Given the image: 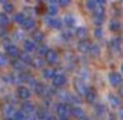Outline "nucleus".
Masks as SVG:
<instances>
[{
  "label": "nucleus",
  "mask_w": 123,
  "mask_h": 120,
  "mask_svg": "<svg viewBox=\"0 0 123 120\" xmlns=\"http://www.w3.org/2000/svg\"><path fill=\"white\" fill-rule=\"evenodd\" d=\"M73 86H74V90H75V92H77L78 95L85 96L86 91H87V87H86L85 82H83L82 79H80V78H74V80H73Z\"/></svg>",
  "instance_id": "f257e3e1"
},
{
  "label": "nucleus",
  "mask_w": 123,
  "mask_h": 120,
  "mask_svg": "<svg viewBox=\"0 0 123 120\" xmlns=\"http://www.w3.org/2000/svg\"><path fill=\"white\" fill-rule=\"evenodd\" d=\"M56 112H57V115H58L61 119H66L68 115H70V108H69L68 104L60 103L58 106H57V108H56Z\"/></svg>",
  "instance_id": "f03ea898"
},
{
  "label": "nucleus",
  "mask_w": 123,
  "mask_h": 120,
  "mask_svg": "<svg viewBox=\"0 0 123 120\" xmlns=\"http://www.w3.org/2000/svg\"><path fill=\"white\" fill-rule=\"evenodd\" d=\"M109 82L112 87H117V86H119L120 83H122V75H120L119 73H115V71L110 73L109 74Z\"/></svg>",
  "instance_id": "7ed1b4c3"
},
{
  "label": "nucleus",
  "mask_w": 123,
  "mask_h": 120,
  "mask_svg": "<svg viewBox=\"0 0 123 120\" xmlns=\"http://www.w3.org/2000/svg\"><path fill=\"white\" fill-rule=\"evenodd\" d=\"M16 94H17V96H19L20 99H23V100H28V99L31 98V91H29V88L25 87V86L17 87Z\"/></svg>",
  "instance_id": "20e7f679"
},
{
  "label": "nucleus",
  "mask_w": 123,
  "mask_h": 120,
  "mask_svg": "<svg viewBox=\"0 0 123 120\" xmlns=\"http://www.w3.org/2000/svg\"><path fill=\"white\" fill-rule=\"evenodd\" d=\"M15 108H13V106L12 104H9V103H4L3 106H1V114L4 115L6 117H11V116H13L15 115Z\"/></svg>",
  "instance_id": "39448f33"
},
{
  "label": "nucleus",
  "mask_w": 123,
  "mask_h": 120,
  "mask_svg": "<svg viewBox=\"0 0 123 120\" xmlns=\"http://www.w3.org/2000/svg\"><path fill=\"white\" fill-rule=\"evenodd\" d=\"M21 111L24 112L25 115H31L35 112V104L29 100H25L24 103L21 104Z\"/></svg>",
  "instance_id": "423d86ee"
},
{
  "label": "nucleus",
  "mask_w": 123,
  "mask_h": 120,
  "mask_svg": "<svg viewBox=\"0 0 123 120\" xmlns=\"http://www.w3.org/2000/svg\"><path fill=\"white\" fill-rule=\"evenodd\" d=\"M90 48H91V44L87 40H81L77 45L78 51H81V53H87V51H90Z\"/></svg>",
  "instance_id": "0eeeda50"
},
{
  "label": "nucleus",
  "mask_w": 123,
  "mask_h": 120,
  "mask_svg": "<svg viewBox=\"0 0 123 120\" xmlns=\"http://www.w3.org/2000/svg\"><path fill=\"white\" fill-rule=\"evenodd\" d=\"M57 59H58V54H57V51L49 49L48 53L45 54V61L48 62V63H56Z\"/></svg>",
  "instance_id": "6e6552de"
},
{
  "label": "nucleus",
  "mask_w": 123,
  "mask_h": 120,
  "mask_svg": "<svg viewBox=\"0 0 123 120\" xmlns=\"http://www.w3.org/2000/svg\"><path fill=\"white\" fill-rule=\"evenodd\" d=\"M66 83V77L64 74H56V77L53 78V86L54 87H62Z\"/></svg>",
  "instance_id": "1a4fd4ad"
},
{
  "label": "nucleus",
  "mask_w": 123,
  "mask_h": 120,
  "mask_svg": "<svg viewBox=\"0 0 123 120\" xmlns=\"http://www.w3.org/2000/svg\"><path fill=\"white\" fill-rule=\"evenodd\" d=\"M95 98H97V92L94 88H87V91H86L85 94V99L87 103H94L95 102Z\"/></svg>",
  "instance_id": "9d476101"
},
{
  "label": "nucleus",
  "mask_w": 123,
  "mask_h": 120,
  "mask_svg": "<svg viewBox=\"0 0 123 120\" xmlns=\"http://www.w3.org/2000/svg\"><path fill=\"white\" fill-rule=\"evenodd\" d=\"M46 24L49 25V27H52V28H54V29H60V28L62 27V21L61 20H58V19H49V17H46Z\"/></svg>",
  "instance_id": "9b49d317"
},
{
  "label": "nucleus",
  "mask_w": 123,
  "mask_h": 120,
  "mask_svg": "<svg viewBox=\"0 0 123 120\" xmlns=\"http://www.w3.org/2000/svg\"><path fill=\"white\" fill-rule=\"evenodd\" d=\"M35 25H36L35 20H33L32 17H28V19H25V21L21 24V27H23V29H24V30H31V29L35 28Z\"/></svg>",
  "instance_id": "f8f14e48"
},
{
  "label": "nucleus",
  "mask_w": 123,
  "mask_h": 120,
  "mask_svg": "<svg viewBox=\"0 0 123 120\" xmlns=\"http://www.w3.org/2000/svg\"><path fill=\"white\" fill-rule=\"evenodd\" d=\"M43 77L45 79H53L56 77V70L52 69V67H46V69L43 70Z\"/></svg>",
  "instance_id": "ddd939ff"
},
{
  "label": "nucleus",
  "mask_w": 123,
  "mask_h": 120,
  "mask_svg": "<svg viewBox=\"0 0 123 120\" xmlns=\"http://www.w3.org/2000/svg\"><path fill=\"white\" fill-rule=\"evenodd\" d=\"M6 51H7V54H8V56H11V57H19V56H20L19 49H17L15 45L7 46V48H6Z\"/></svg>",
  "instance_id": "4468645a"
},
{
  "label": "nucleus",
  "mask_w": 123,
  "mask_h": 120,
  "mask_svg": "<svg viewBox=\"0 0 123 120\" xmlns=\"http://www.w3.org/2000/svg\"><path fill=\"white\" fill-rule=\"evenodd\" d=\"M36 116H37L38 120H44V119L48 120L49 119V112L46 111L45 108H38L37 112H36Z\"/></svg>",
  "instance_id": "2eb2a0df"
},
{
  "label": "nucleus",
  "mask_w": 123,
  "mask_h": 120,
  "mask_svg": "<svg viewBox=\"0 0 123 120\" xmlns=\"http://www.w3.org/2000/svg\"><path fill=\"white\" fill-rule=\"evenodd\" d=\"M12 67L15 70H17V71H23L25 69V63L21 59H15V61H12Z\"/></svg>",
  "instance_id": "dca6fc26"
},
{
  "label": "nucleus",
  "mask_w": 123,
  "mask_h": 120,
  "mask_svg": "<svg viewBox=\"0 0 123 120\" xmlns=\"http://www.w3.org/2000/svg\"><path fill=\"white\" fill-rule=\"evenodd\" d=\"M36 50V45L33 41H24V51H27V53H32V51Z\"/></svg>",
  "instance_id": "f3484780"
},
{
  "label": "nucleus",
  "mask_w": 123,
  "mask_h": 120,
  "mask_svg": "<svg viewBox=\"0 0 123 120\" xmlns=\"http://www.w3.org/2000/svg\"><path fill=\"white\" fill-rule=\"evenodd\" d=\"M20 59H21L23 62H24L25 65H31V63H33V59L31 58V56H29V53H27V51H21V53H20Z\"/></svg>",
  "instance_id": "a211bd4d"
},
{
  "label": "nucleus",
  "mask_w": 123,
  "mask_h": 120,
  "mask_svg": "<svg viewBox=\"0 0 123 120\" xmlns=\"http://www.w3.org/2000/svg\"><path fill=\"white\" fill-rule=\"evenodd\" d=\"M75 34H77L78 38H81V40H85L86 36H87V29H86L85 27H80L77 30H75Z\"/></svg>",
  "instance_id": "6ab92c4d"
},
{
  "label": "nucleus",
  "mask_w": 123,
  "mask_h": 120,
  "mask_svg": "<svg viewBox=\"0 0 123 120\" xmlns=\"http://www.w3.org/2000/svg\"><path fill=\"white\" fill-rule=\"evenodd\" d=\"M35 91H36V94H38V95H45V92H46V86H44L43 83H36L35 85Z\"/></svg>",
  "instance_id": "aec40b11"
},
{
  "label": "nucleus",
  "mask_w": 123,
  "mask_h": 120,
  "mask_svg": "<svg viewBox=\"0 0 123 120\" xmlns=\"http://www.w3.org/2000/svg\"><path fill=\"white\" fill-rule=\"evenodd\" d=\"M25 15L23 13V12H17V13H15V16H13V21L16 23V24H23V23L25 21Z\"/></svg>",
  "instance_id": "412c9836"
},
{
  "label": "nucleus",
  "mask_w": 123,
  "mask_h": 120,
  "mask_svg": "<svg viewBox=\"0 0 123 120\" xmlns=\"http://www.w3.org/2000/svg\"><path fill=\"white\" fill-rule=\"evenodd\" d=\"M32 38L36 42H43L44 41V33L41 32V30H35L33 34H32Z\"/></svg>",
  "instance_id": "4be33fe9"
},
{
  "label": "nucleus",
  "mask_w": 123,
  "mask_h": 120,
  "mask_svg": "<svg viewBox=\"0 0 123 120\" xmlns=\"http://www.w3.org/2000/svg\"><path fill=\"white\" fill-rule=\"evenodd\" d=\"M107 99H109L111 107H119V106H120V100H119V99H118L115 95H112V94H110V95L107 96Z\"/></svg>",
  "instance_id": "5701e85b"
},
{
  "label": "nucleus",
  "mask_w": 123,
  "mask_h": 120,
  "mask_svg": "<svg viewBox=\"0 0 123 120\" xmlns=\"http://www.w3.org/2000/svg\"><path fill=\"white\" fill-rule=\"evenodd\" d=\"M64 23L68 25V27H74V24H75V17L73 16V15H66V16L64 17Z\"/></svg>",
  "instance_id": "b1692460"
},
{
  "label": "nucleus",
  "mask_w": 123,
  "mask_h": 120,
  "mask_svg": "<svg viewBox=\"0 0 123 120\" xmlns=\"http://www.w3.org/2000/svg\"><path fill=\"white\" fill-rule=\"evenodd\" d=\"M85 6H86V9H87V11L94 12L97 9V1L95 0H86Z\"/></svg>",
  "instance_id": "393cba45"
},
{
  "label": "nucleus",
  "mask_w": 123,
  "mask_h": 120,
  "mask_svg": "<svg viewBox=\"0 0 123 120\" xmlns=\"http://www.w3.org/2000/svg\"><path fill=\"white\" fill-rule=\"evenodd\" d=\"M72 114H73V116L78 117V119L85 117L83 116V109L81 108V107H74V108H72Z\"/></svg>",
  "instance_id": "a878e982"
},
{
  "label": "nucleus",
  "mask_w": 123,
  "mask_h": 120,
  "mask_svg": "<svg viewBox=\"0 0 123 120\" xmlns=\"http://www.w3.org/2000/svg\"><path fill=\"white\" fill-rule=\"evenodd\" d=\"M48 46L44 45V44H41V45H38L37 48H36V53L38 54V56H45L46 53H48Z\"/></svg>",
  "instance_id": "bb28decb"
},
{
  "label": "nucleus",
  "mask_w": 123,
  "mask_h": 120,
  "mask_svg": "<svg viewBox=\"0 0 123 120\" xmlns=\"http://www.w3.org/2000/svg\"><path fill=\"white\" fill-rule=\"evenodd\" d=\"M3 8H4V13H12L15 11V6L12 3H9V1H6L3 4Z\"/></svg>",
  "instance_id": "cd10ccee"
},
{
  "label": "nucleus",
  "mask_w": 123,
  "mask_h": 120,
  "mask_svg": "<svg viewBox=\"0 0 123 120\" xmlns=\"http://www.w3.org/2000/svg\"><path fill=\"white\" fill-rule=\"evenodd\" d=\"M9 24V19L8 16H7V13H0V27H7V25Z\"/></svg>",
  "instance_id": "c85d7f7f"
},
{
  "label": "nucleus",
  "mask_w": 123,
  "mask_h": 120,
  "mask_svg": "<svg viewBox=\"0 0 123 120\" xmlns=\"http://www.w3.org/2000/svg\"><path fill=\"white\" fill-rule=\"evenodd\" d=\"M13 120H27V115L23 111H16L13 115Z\"/></svg>",
  "instance_id": "c756f323"
},
{
  "label": "nucleus",
  "mask_w": 123,
  "mask_h": 120,
  "mask_svg": "<svg viewBox=\"0 0 123 120\" xmlns=\"http://www.w3.org/2000/svg\"><path fill=\"white\" fill-rule=\"evenodd\" d=\"M110 29L115 30V32L119 30L120 29V23L118 21V20H111V21H110Z\"/></svg>",
  "instance_id": "7c9ffc66"
},
{
  "label": "nucleus",
  "mask_w": 123,
  "mask_h": 120,
  "mask_svg": "<svg viewBox=\"0 0 123 120\" xmlns=\"http://www.w3.org/2000/svg\"><path fill=\"white\" fill-rule=\"evenodd\" d=\"M90 53H91V56L98 57V56H99V46H98V45H91Z\"/></svg>",
  "instance_id": "2f4dec72"
},
{
  "label": "nucleus",
  "mask_w": 123,
  "mask_h": 120,
  "mask_svg": "<svg viewBox=\"0 0 123 120\" xmlns=\"http://www.w3.org/2000/svg\"><path fill=\"white\" fill-rule=\"evenodd\" d=\"M57 12H58V8H57V6H49V7H48V15H50V16H54V15H57Z\"/></svg>",
  "instance_id": "473e14b6"
},
{
  "label": "nucleus",
  "mask_w": 123,
  "mask_h": 120,
  "mask_svg": "<svg viewBox=\"0 0 123 120\" xmlns=\"http://www.w3.org/2000/svg\"><path fill=\"white\" fill-rule=\"evenodd\" d=\"M44 63H45V62H44L41 58H36V59H33V66L37 67V69H41V67L44 66Z\"/></svg>",
  "instance_id": "72a5a7b5"
},
{
  "label": "nucleus",
  "mask_w": 123,
  "mask_h": 120,
  "mask_svg": "<svg viewBox=\"0 0 123 120\" xmlns=\"http://www.w3.org/2000/svg\"><path fill=\"white\" fill-rule=\"evenodd\" d=\"M103 21H105V16H94V24L95 25L101 27L103 24Z\"/></svg>",
  "instance_id": "f704fd0d"
},
{
  "label": "nucleus",
  "mask_w": 123,
  "mask_h": 120,
  "mask_svg": "<svg viewBox=\"0 0 123 120\" xmlns=\"http://www.w3.org/2000/svg\"><path fill=\"white\" fill-rule=\"evenodd\" d=\"M94 37L95 38H102L103 37V30H102L101 27L95 28V30H94Z\"/></svg>",
  "instance_id": "c9c22d12"
},
{
  "label": "nucleus",
  "mask_w": 123,
  "mask_h": 120,
  "mask_svg": "<svg viewBox=\"0 0 123 120\" xmlns=\"http://www.w3.org/2000/svg\"><path fill=\"white\" fill-rule=\"evenodd\" d=\"M105 111H106V109H105V107L102 106V104H97V106H95V112H97V115H99V116H101V115L105 114Z\"/></svg>",
  "instance_id": "e433bc0d"
},
{
  "label": "nucleus",
  "mask_w": 123,
  "mask_h": 120,
  "mask_svg": "<svg viewBox=\"0 0 123 120\" xmlns=\"http://www.w3.org/2000/svg\"><path fill=\"white\" fill-rule=\"evenodd\" d=\"M110 45H111V48H114V49H119V45H120L119 38H112L111 42H110Z\"/></svg>",
  "instance_id": "4c0bfd02"
},
{
  "label": "nucleus",
  "mask_w": 123,
  "mask_h": 120,
  "mask_svg": "<svg viewBox=\"0 0 123 120\" xmlns=\"http://www.w3.org/2000/svg\"><path fill=\"white\" fill-rule=\"evenodd\" d=\"M68 100H69L70 103H74V104H78V103H80V99H78L77 96L72 95V94H69V95H68Z\"/></svg>",
  "instance_id": "58836bf2"
},
{
  "label": "nucleus",
  "mask_w": 123,
  "mask_h": 120,
  "mask_svg": "<svg viewBox=\"0 0 123 120\" xmlns=\"http://www.w3.org/2000/svg\"><path fill=\"white\" fill-rule=\"evenodd\" d=\"M7 57L4 56V54H0V67H3V66H6L7 65Z\"/></svg>",
  "instance_id": "ea45409f"
},
{
  "label": "nucleus",
  "mask_w": 123,
  "mask_h": 120,
  "mask_svg": "<svg viewBox=\"0 0 123 120\" xmlns=\"http://www.w3.org/2000/svg\"><path fill=\"white\" fill-rule=\"evenodd\" d=\"M70 3H72V0H58V4L61 7H68Z\"/></svg>",
  "instance_id": "a19ab883"
},
{
  "label": "nucleus",
  "mask_w": 123,
  "mask_h": 120,
  "mask_svg": "<svg viewBox=\"0 0 123 120\" xmlns=\"http://www.w3.org/2000/svg\"><path fill=\"white\" fill-rule=\"evenodd\" d=\"M72 36H73V33L70 32V30H65V32H64V37L65 38H70Z\"/></svg>",
  "instance_id": "79ce46f5"
},
{
  "label": "nucleus",
  "mask_w": 123,
  "mask_h": 120,
  "mask_svg": "<svg viewBox=\"0 0 123 120\" xmlns=\"http://www.w3.org/2000/svg\"><path fill=\"white\" fill-rule=\"evenodd\" d=\"M95 1H97V4H101V6H103V4H106L107 0H95Z\"/></svg>",
  "instance_id": "37998d69"
},
{
  "label": "nucleus",
  "mask_w": 123,
  "mask_h": 120,
  "mask_svg": "<svg viewBox=\"0 0 123 120\" xmlns=\"http://www.w3.org/2000/svg\"><path fill=\"white\" fill-rule=\"evenodd\" d=\"M6 34V30H4L3 27H0V36H4Z\"/></svg>",
  "instance_id": "c03bdc74"
},
{
  "label": "nucleus",
  "mask_w": 123,
  "mask_h": 120,
  "mask_svg": "<svg viewBox=\"0 0 123 120\" xmlns=\"http://www.w3.org/2000/svg\"><path fill=\"white\" fill-rule=\"evenodd\" d=\"M119 117H120V119H123V108H122V107L119 108Z\"/></svg>",
  "instance_id": "a18cd8bd"
},
{
  "label": "nucleus",
  "mask_w": 123,
  "mask_h": 120,
  "mask_svg": "<svg viewBox=\"0 0 123 120\" xmlns=\"http://www.w3.org/2000/svg\"><path fill=\"white\" fill-rule=\"evenodd\" d=\"M46 1H49V3L52 4V6H54L56 3H58V0H46Z\"/></svg>",
  "instance_id": "49530a36"
},
{
  "label": "nucleus",
  "mask_w": 123,
  "mask_h": 120,
  "mask_svg": "<svg viewBox=\"0 0 123 120\" xmlns=\"http://www.w3.org/2000/svg\"><path fill=\"white\" fill-rule=\"evenodd\" d=\"M119 94H120V96L123 98V86H120V88H119Z\"/></svg>",
  "instance_id": "de8ad7c7"
},
{
  "label": "nucleus",
  "mask_w": 123,
  "mask_h": 120,
  "mask_svg": "<svg viewBox=\"0 0 123 120\" xmlns=\"http://www.w3.org/2000/svg\"><path fill=\"white\" fill-rule=\"evenodd\" d=\"M15 37H16V38H21V33H15Z\"/></svg>",
  "instance_id": "09e8293b"
},
{
  "label": "nucleus",
  "mask_w": 123,
  "mask_h": 120,
  "mask_svg": "<svg viewBox=\"0 0 123 120\" xmlns=\"http://www.w3.org/2000/svg\"><path fill=\"white\" fill-rule=\"evenodd\" d=\"M4 120H13V117H6Z\"/></svg>",
  "instance_id": "8fccbe9b"
},
{
  "label": "nucleus",
  "mask_w": 123,
  "mask_h": 120,
  "mask_svg": "<svg viewBox=\"0 0 123 120\" xmlns=\"http://www.w3.org/2000/svg\"><path fill=\"white\" fill-rule=\"evenodd\" d=\"M6 3V0H0V4H4Z\"/></svg>",
  "instance_id": "3c124183"
},
{
  "label": "nucleus",
  "mask_w": 123,
  "mask_h": 120,
  "mask_svg": "<svg viewBox=\"0 0 123 120\" xmlns=\"http://www.w3.org/2000/svg\"><path fill=\"white\" fill-rule=\"evenodd\" d=\"M48 120H57V119H56V117H49Z\"/></svg>",
  "instance_id": "603ef678"
},
{
  "label": "nucleus",
  "mask_w": 123,
  "mask_h": 120,
  "mask_svg": "<svg viewBox=\"0 0 123 120\" xmlns=\"http://www.w3.org/2000/svg\"><path fill=\"white\" fill-rule=\"evenodd\" d=\"M80 120H89V119H86V117H82V119H80Z\"/></svg>",
  "instance_id": "864d4df0"
},
{
  "label": "nucleus",
  "mask_w": 123,
  "mask_h": 120,
  "mask_svg": "<svg viewBox=\"0 0 123 120\" xmlns=\"http://www.w3.org/2000/svg\"><path fill=\"white\" fill-rule=\"evenodd\" d=\"M110 120H115V119H114V117H112V116H111V117H110Z\"/></svg>",
  "instance_id": "5fc2aeb1"
},
{
  "label": "nucleus",
  "mask_w": 123,
  "mask_h": 120,
  "mask_svg": "<svg viewBox=\"0 0 123 120\" xmlns=\"http://www.w3.org/2000/svg\"><path fill=\"white\" fill-rule=\"evenodd\" d=\"M61 120H70V119H68V117H66V119H61Z\"/></svg>",
  "instance_id": "6e6d98bb"
},
{
  "label": "nucleus",
  "mask_w": 123,
  "mask_h": 120,
  "mask_svg": "<svg viewBox=\"0 0 123 120\" xmlns=\"http://www.w3.org/2000/svg\"><path fill=\"white\" fill-rule=\"evenodd\" d=\"M25 1H32V0H25Z\"/></svg>",
  "instance_id": "4d7b16f0"
},
{
  "label": "nucleus",
  "mask_w": 123,
  "mask_h": 120,
  "mask_svg": "<svg viewBox=\"0 0 123 120\" xmlns=\"http://www.w3.org/2000/svg\"><path fill=\"white\" fill-rule=\"evenodd\" d=\"M122 73H123V65H122Z\"/></svg>",
  "instance_id": "13d9d810"
}]
</instances>
